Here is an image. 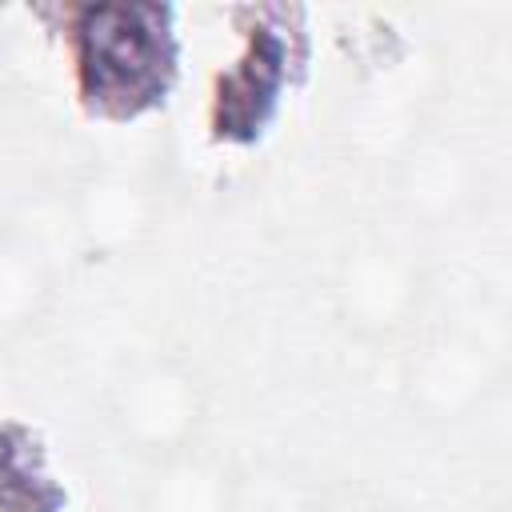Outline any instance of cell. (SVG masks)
Here are the masks:
<instances>
[{"label": "cell", "mask_w": 512, "mask_h": 512, "mask_svg": "<svg viewBox=\"0 0 512 512\" xmlns=\"http://www.w3.org/2000/svg\"><path fill=\"white\" fill-rule=\"evenodd\" d=\"M132 20L136 12H124V8L96 12L88 64L96 68L100 92L136 96L148 84H156V40L148 36V28H132Z\"/></svg>", "instance_id": "cell-1"}]
</instances>
